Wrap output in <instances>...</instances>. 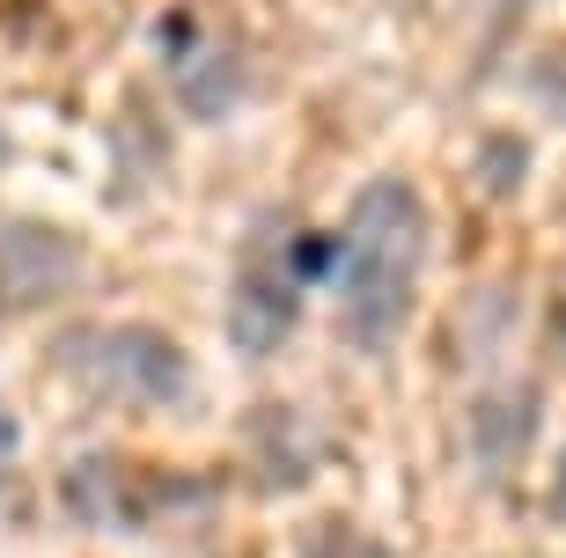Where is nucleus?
I'll list each match as a JSON object with an SVG mask.
<instances>
[{
	"label": "nucleus",
	"instance_id": "f257e3e1",
	"mask_svg": "<svg viewBox=\"0 0 566 558\" xmlns=\"http://www.w3.org/2000/svg\"><path fill=\"white\" fill-rule=\"evenodd\" d=\"M427 207L405 177H368L346 213V265H338V338L360 360L398 352L420 309V272H427Z\"/></svg>",
	"mask_w": 566,
	"mask_h": 558
},
{
	"label": "nucleus",
	"instance_id": "f03ea898",
	"mask_svg": "<svg viewBox=\"0 0 566 558\" xmlns=\"http://www.w3.org/2000/svg\"><path fill=\"white\" fill-rule=\"evenodd\" d=\"M74 375H82L96 397H118V404H147V412H185L191 390H199V368L185 360V346L155 324H104L66 346Z\"/></svg>",
	"mask_w": 566,
	"mask_h": 558
},
{
	"label": "nucleus",
	"instance_id": "7ed1b4c3",
	"mask_svg": "<svg viewBox=\"0 0 566 558\" xmlns=\"http://www.w3.org/2000/svg\"><path fill=\"white\" fill-rule=\"evenodd\" d=\"M88 243L38 213H0V316H38L82 287Z\"/></svg>",
	"mask_w": 566,
	"mask_h": 558
},
{
	"label": "nucleus",
	"instance_id": "20e7f679",
	"mask_svg": "<svg viewBox=\"0 0 566 558\" xmlns=\"http://www.w3.org/2000/svg\"><path fill=\"white\" fill-rule=\"evenodd\" d=\"M294 294L302 280L287 272V250H251L243 272H235V294H229V338L235 352L251 360H273L294 331Z\"/></svg>",
	"mask_w": 566,
	"mask_h": 558
},
{
	"label": "nucleus",
	"instance_id": "39448f33",
	"mask_svg": "<svg viewBox=\"0 0 566 558\" xmlns=\"http://www.w3.org/2000/svg\"><path fill=\"white\" fill-rule=\"evenodd\" d=\"M302 558H390L376 537H360L354 522H324L310 544H302Z\"/></svg>",
	"mask_w": 566,
	"mask_h": 558
},
{
	"label": "nucleus",
	"instance_id": "423d86ee",
	"mask_svg": "<svg viewBox=\"0 0 566 558\" xmlns=\"http://www.w3.org/2000/svg\"><path fill=\"white\" fill-rule=\"evenodd\" d=\"M530 88H537V104H545L552 118L566 125V44H552L545 60L530 66Z\"/></svg>",
	"mask_w": 566,
	"mask_h": 558
},
{
	"label": "nucleus",
	"instance_id": "0eeeda50",
	"mask_svg": "<svg viewBox=\"0 0 566 558\" xmlns=\"http://www.w3.org/2000/svg\"><path fill=\"white\" fill-rule=\"evenodd\" d=\"M15 449H22V419L8 412V397H0V477L15 471Z\"/></svg>",
	"mask_w": 566,
	"mask_h": 558
},
{
	"label": "nucleus",
	"instance_id": "6e6552de",
	"mask_svg": "<svg viewBox=\"0 0 566 558\" xmlns=\"http://www.w3.org/2000/svg\"><path fill=\"white\" fill-rule=\"evenodd\" d=\"M15 162V140H8V125H0V169Z\"/></svg>",
	"mask_w": 566,
	"mask_h": 558
}]
</instances>
